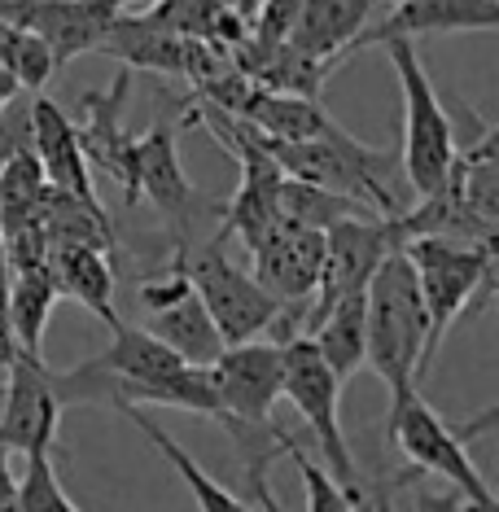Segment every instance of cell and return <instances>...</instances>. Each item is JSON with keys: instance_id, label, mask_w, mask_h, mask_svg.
Returning <instances> with one entry per match:
<instances>
[{"instance_id": "obj_1", "label": "cell", "mask_w": 499, "mask_h": 512, "mask_svg": "<svg viewBox=\"0 0 499 512\" xmlns=\"http://www.w3.org/2000/svg\"><path fill=\"white\" fill-rule=\"evenodd\" d=\"M429 337V316L416 289L408 254L390 250L364 294V364L386 381L390 399L421 390V355Z\"/></svg>"}, {"instance_id": "obj_2", "label": "cell", "mask_w": 499, "mask_h": 512, "mask_svg": "<svg viewBox=\"0 0 499 512\" xmlns=\"http://www.w3.org/2000/svg\"><path fill=\"white\" fill-rule=\"evenodd\" d=\"M416 276V289H421L425 316H429V337H425V355H421V377L434 368L438 346H443L447 329L464 316L469 302H478L491 294L495 281V241L486 246H473V241H408L403 246Z\"/></svg>"}, {"instance_id": "obj_3", "label": "cell", "mask_w": 499, "mask_h": 512, "mask_svg": "<svg viewBox=\"0 0 499 512\" xmlns=\"http://www.w3.org/2000/svg\"><path fill=\"white\" fill-rule=\"evenodd\" d=\"M381 49L390 53L394 79L403 92V176H408L412 193L434 197L451 176V162H456V123L443 110L434 92V79L421 66L416 40H386Z\"/></svg>"}, {"instance_id": "obj_4", "label": "cell", "mask_w": 499, "mask_h": 512, "mask_svg": "<svg viewBox=\"0 0 499 512\" xmlns=\"http://www.w3.org/2000/svg\"><path fill=\"white\" fill-rule=\"evenodd\" d=\"M171 263L189 276L193 294L202 298L206 316L215 320L224 346L254 342L272 329V320L281 316V302L263 289L246 267H237L224 254V241H180Z\"/></svg>"}, {"instance_id": "obj_5", "label": "cell", "mask_w": 499, "mask_h": 512, "mask_svg": "<svg viewBox=\"0 0 499 512\" xmlns=\"http://www.w3.org/2000/svg\"><path fill=\"white\" fill-rule=\"evenodd\" d=\"M386 429H390L394 447L412 460V469L425 473V477H443V482H451L469 512H499L482 469L473 464L469 447H464L469 438H464L460 429H451L443 416L425 403L421 390L394 394V399H390V425Z\"/></svg>"}, {"instance_id": "obj_6", "label": "cell", "mask_w": 499, "mask_h": 512, "mask_svg": "<svg viewBox=\"0 0 499 512\" xmlns=\"http://www.w3.org/2000/svg\"><path fill=\"white\" fill-rule=\"evenodd\" d=\"M285 399L298 407V416L307 421V429L316 434V447H320V469L351 495V504L359 512H368V491H364V477H359V464L346 447V434H342V416H338V399H342V386L329 368H324L320 351L311 346V337H294L285 342Z\"/></svg>"}, {"instance_id": "obj_7", "label": "cell", "mask_w": 499, "mask_h": 512, "mask_svg": "<svg viewBox=\"0 0 499 512\" xmlns=\"http://www.w3.org/2000/svg\"><path fill=\"white\" fill-rule=\"evenodd\" d=\"M141 197L154 202V211L167 219L171 232L180 241H193V224L202 215H211L215 206L189 184L180 167V145H176V127L154 123L145 136L127 141V184H123V202L136 206Z\"/></svg>"}, {"instance_id": "obj_8", "label": "cell", "mask_w": 499, "mask_h": 512, "mask_svg": "<svg viewBox=\"0 0 499 512\" xmlns=\"http://www.w3.org/2000/svg\"><path fill=\"white\" fill-rule=\"evenodd\" d=\"M394 246V232L390 219L381 215H351L338 219V224L324 228V263H320V285L307 302V320H303V337L311 333L324 311L342 298L368 294V281L377 276L381 259H386Z\"/></svg>"}, {"instance_id": "obj_9", "label": "cell", "mask_w": 499, "mask_h": 512, "mask_svg": "<svg viewBox=\"0 0 499 512\" xmlns=\"http://www.w3.org/2000/svg\"><path fill=\"white\" fill-rule=\"evenodd\" d=\"M57 425H62V399L53 390V368L40 355L14 351L0 368V447L18 456H49Z\"/></svg>"}, {"instance_id": "obj_10", "label": "cell", "mask_w": 499, "mask_h": 512, "mask_svg": "<svg viewBox=\"0 0 499 512\" xmlns=\"http://www.w3.org/2000/svg\"><path fill=\"white\" fill-rule=\"evenodd\" d=\"M114 18L119 14L97 0H0V22L44 40L57 71L79 53H101Z\"/></svg>"}, {"instance_id": "obj_11", "label": "cell", "mask_w": 499, "mask_h": 512, "mask_svg": "<svg viewBox=\"0 0 499 512\" xmlns=\"http://www.w3.org/2000/svg\"><path fill=\"white\" fill-rule=\"evenodd\" d=\"M254 259V281L281 302V307H307L320 285V263H324V232L316 228H294L276 224L259 246H250Z\"/></svg>"}, {"instance_id": "obj_12", "label": "cell", "mask_w": 499, "mask_h": 512, "mask_svg": "<svg viewBox=\"0 0 499 512\" xmlns=\"http://www.w3.org/2000/svg\"><path fill=\"white\" fill-rule=\"evenodd\" d=\"M499 0H390L355 40V49L386 40H416V36H451V31H495Z\"/></svg>"}, {"instance_id": "obj_13", "label": "cell", "mask_w": 499, "mask_h": 512, "mask_svg": "<svg viewBox=\"0 0 499 512\" xmlns=\"http://www.w3.org/2000/svg\"><path fill=\"white\" fill-rule=\"evenodd\" d=\"M31 154H36L44 184L53 193L79 197V202H97V189H92V167L79 149V132L75 119L57 106L53 97L36 92L31 97Z\"/></svg>"}, {"instance_id": "obj_14", "label": "cell", "mask_w": 499, "mask_h": 512, "mask_svg": "<svg viewBox=\"0 0 499 512\" xmlns=\"http://www.w3.org/2000/svg\"><path fill=\"white\" fill-rule=\"evenodd\" d=\"M386 5L390 0H303L289 49H298L333 75V66L355 53V40Z\"/></svg>"}, {"instance_id": "obj_15", "label": "cell", "mask_w": 499, "mask_h": 512, "mask_svg": "<svg viewBox=\"0 0 499 512\" xmlns=\"http://www.w3.org/2000/svg\"><path fill=\"white\" fill-rule=\"evenodd\" d=\"M101 53L119 57L123 71H158V75H189V62H193V40L176 36V31L158 27L149 14L132 18V14H119L110 27Z\"/></svg>"}, {"instance_id": "obj_16", "label": "cell", "mask_w": 499, "mask_h": 512, "mask_svg": "<svg viewBox=\"0 0 499 512\" xmlns=\"http://www.w3.org/2000/svg\"><path fill=\"white\" fill-rule=\"evenodd\" d=\"M49 281L57 289V298L84 302L92 316H101L110 329L119 324V311H114L119 272H114L110 254L88 250V246H49Z\"/></svg>"}, {"instance_id": "obj_17", "label": "cell", "mask_w": 499, "mask_h": 512, "mask_svg": "<svg viewBox=\"0 0 499 512\" xmlns=\"http://www.w3.org/2000/svg\"><path fill=\"white\" fill-rule=\"evenodd\" d=\"M141 329L154 337V342H162L171 355H180L189 368H211L219 351H224V337H219L215 320L206 316L202 298L193 294H180L176 302H167V307H154L145 311V324Z\"/></svg>"}, {"instance_id": "obj_18", "label": "cell", "mask_w": 499, "mask_h": 512, "mask_svg": "<svg viewBox=\"0 0 499 512\" xmlns=\"http://www.w3.org/2000/svg\"><path fill=\"white\" fill-rule=\"evenodd\" d=\"M307 337L320 351L324 368L338 377V386H346V381L364 368V294L333 302V307L311 324Z\"/></svg>"}, {"instance_id": "obj_19", "label": "cell", "mask_w": 499, "mask_h": 512, "mask_svg": "<svg viewBox=\"0 0 499 512\" xmlns=\"http://www.w3.org/2000/svg\"><path fill=\"white\" fill-rule=\"evenodd\" d=\"M119 412H123V416H127V421H132L136 429H141V434H145L149 442H154V447L162 451V456H167L171 469H176V473L184 477V486H189L193 499H197V512H254V508L246 504V499H237V495H232L228 486L219 482V477L206 473L202 464H197V460L189 456V451H184L180 442L171 438V434H167V429H162L158 421H149V416L141 412V407H119Z\"/></svg>"}, {"instance_id": "obj_20", "label": "cell", "mask_w": 499, "mask_h": 512, "mask_svg": "<svg viewBox=\"0 0 499 512\" xmlns=\"http://www.w3.org/2000/svg\"><path fill=\"white\" fill-rule=\"evenodd\" d=\"M57 289L49 281V263L44 267H9V333L14 346L27 355H40V337L49 329Z\"/></svg>"}, {"instance_id": "obj_21", "label": "cell", "mask_w": 499, "mask_h": 512, "mask_svg": "<svg viewBox=\"0 0 499 512\" xmlns=\"http://www.w3.org/2000/svg\"><path fill=\"white\" fill-rule=\"evenodd\" d=\"M0 71H5L22 92H44V84L57 75L53 66V53L44 49V40H36L31 31L22 27H9V22H0Z\"/></svg>"}, {"instance_id": "obj_22", "label": "cell", "mask_w": 499, "mask_h": 512, "mask_svg": "<svg viewBox=\"0 0 499 512\" xmlns=\"http://www.w3.org/2000/svg\"><path fill=\"white\" fill-rule=\"evenodd\" d=\"M281 456L294 460V469L298 477H303V491H307V512H359L351 504V495L342 491L338 482H333L329 473L320 469L316 460L303 451V442H298L294 434H281Z\"/></svg>"}, {"instance_id": "obj_23", "label": "cell", "mask_w": 499, "mask_h": 512, "mask_svg": "<svg viewBox=\"0 0 499 512\" xmlns=\"http://www.w3.org/2000/svg\"><path fill=\"white\" fill-rule=\"evenodd\" d=\"M18 512H79V504L66 495V486L57 482V469L49 456H31L27 473H22L18 491H14Z\"/></svg>"}, {"instance_id": "obj_24", "label": "cell", "mask_w": 499, "mask_h": 512, "mask_svg": "<svg viewBox=\"0 0 499 512\" xmlns=\"http://www.w3.org/2000/svg\"><path fill=\"white\" fill-rule=\"evenodd\" d=\"M22 154H31V97H18L9 114H0V167Z\"/></svg>"}, {"instance_id": "obj_25", "label": "cell", "mask_w": 499, "mask_h": 512, "mask_svg": "<svg viewBox=\"0 0 499 512\" xmlns=\"http://www.w3.org/2000/svg\"><path fill=\"white\" fill-rule=\"evenodd\" d=\"M14 333H9V250H5V232H0V368L14 359Z\"/></svg>"}, {"instance_id": "obj_26", "label": "cell", "mask_w": 499, "mask_h": 512, "mask_svg": "<svg viewBox=\"0 0 499 512\" xmlns=\"http://www.w3.org/2000/svg\"><path fill=\"white\" fill-rule=\"evenodd\" d=\"M250 486H254V495H259L263 512H281V504H276V495L268 491V473H250Z\"/></svg>"}, {"instance_id": "obj_27", "label": "cell", "mask_w": 499, "mask_h": 512, "mask_svg": "<svg viewBox=\"0 0 499 512\" xmlns=\"http://www.w3.org/2000/svg\"><path fill=\"white\" fill-rule=\"evenodd\" d=\"M18 97H22V88H18V84H14V79H9L5 71H0V114H5L9 106H14Z\"/></svg>"}, {"instance_id": "obj_28", "label": "cell", "mask_w": 499, "mask_h": 512, "mask_svg": "<svg viewBox=\"0 0 499 512\" xmlns=\"http://www.w3.org/2000/svg\"><path fill=\"white\" fill-rule=\"evenodd\" d=\"M97 5L114 9V14H123V9H132V5H158V0H97Z\"/></svg>"}, {"instance_id": "obj_29", "label": "cell", "mask_w": 499, "mask_h": 512, "mask_svg": "<svg viewBox=\"0 0 499 512\" xmlns=\"http://www.w3.org/2000/svg\"><path fill=\"white\" fill-rule=\"evenodd\" d=\"M0 451H5V447H0Z\"/></svg>"}]
</instances>
